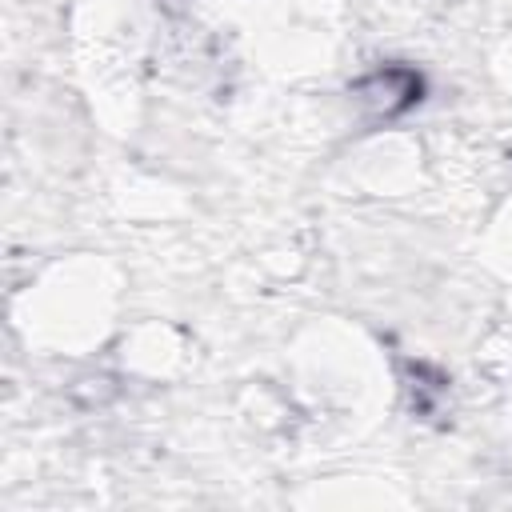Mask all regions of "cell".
<instances>
[{"instance_id":"obj_1","label":"cell","mask_w":512,"mask_h":512,"mask_svg":"<svg viewBox=\"0 0 512 512\" xmlns=\"http://www.w3.org/2000/svg\"><path fill=\"white\" fill-rule=\"evenodd\" d=\"M360 92H368L364 100H372L380 112H396V108H408L412 96L420 92V80L412 72H400V68H388V72H372Z\"/></svg>"}]
</instances>
